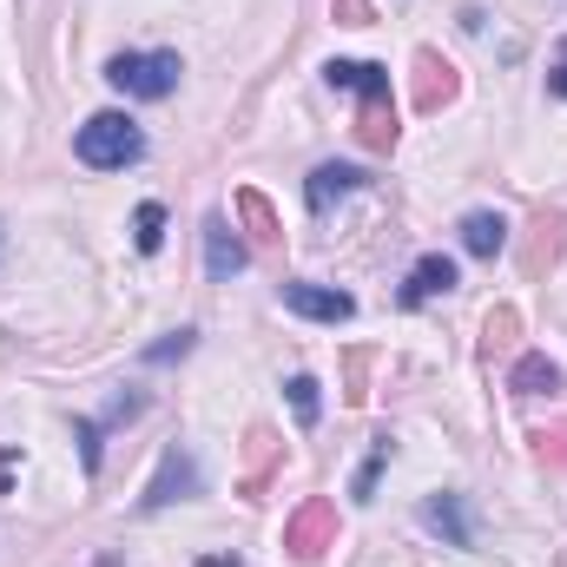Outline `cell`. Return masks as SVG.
<instances>
[{"mask_svg":"<svg viewBox=\"0 0 567 567\" xmlns=\"http://www.w3.org/2000/svg\"><path fill=\"white\" fill-rule=\"evenodd\" d=\"M73 435H80V462H86V475H100V435H106V423L73 416Z\"/></svg>","mask_w":567,"mask_h":567,"instance_id":"22","label":"cell"},{"mask_svg":"<svg viewBox=\"0 0 567 567\" xmlns=\"http://www.w3.org/2000/svg\"><path fill=\"white\" fill-rule=\"evenodd\" d=\"M278 297H284V310H297V317H310V323H350V317H357V297H350V290H330V284L290 278V284H278Z\"/></svg>","mask_w":567,"mask_h":567,"instance_id":"7","label":"cell"},{"mask_svg":"<svg viewBox=\"0 0 567 567\" xmlns=\"http://www.w3.org/2000/svg\"><path fill=\"white\" fill-rule=\"evenodd\" d=\"M508 390H515V396H555V390H561V370H555L542 350H528V357H515Z\"/></svg>","mask_w":567,"mask_h":567,"instance_id":"16","label":"cell"},{"mask_svg":"<svg viewBox=\"0 0 567 567\" xmlns=\"http://www.w3.org/2000/svg\"><path fill=\"white\" fill-rule=\"evenodd\" d=\"M245 265H251L245 238L225 225V212H212V218H205V271H212V284H231Z\"/></svg>","mask_w":567,"mask_h":567,"instance_id":"10","label":"cell"},{"mask_svg":"<svg viewBox=\"0 0 567 567\" xmlns=\"http://www.w3.org/2000/svg\"><path fill=\"white\" fill-rule=\"evenodd\" d=\"M198 495V462L172 442L165 455H158V475L145 482V495H140V508L145 515H158V508H172V502H192Z\"/></svg>","mask_w":567,"mask_h":567,"instance_id":"6","label":"cell"},{"mask_svg":"<svg viewBox=\"0 0 567 567\" xmlns=\"http://www.w3.org/2000/svg\"><path fill=\"white\" fill-rule=\"evenodd\" d=\"M73 152H80V165H93V172H126V165L145 158V133L126 113H93V120L73 133Z\"/></svg>","mask_w":567,"mask_h":567,"instance_id":"2","label":"cell"},{"mask_svg":"<svg viewBox=\"0 0 567 567\" xmlns=\"http://www.w3.org/2000/svg\"><path fill=\"white\" fill-rule=\"evenodd\" d=\"M284 390H290V410H297V423H303V429H310L317 416H323V396H317V377H290Z\"/></svg>","mask_w":567,"mask_h":567,"instance_id":"20","label":"cell"},{"mask_svg":"<svg viewBox=\"0 0 567 567\" xmlns=\"http://www.w3.org/2000/svg\"><path fill=\"white\" fill-rule=\"evenodd\" d=\"M535 455H542L548 468H567V423L561 429H535Z\"/></svg>","mask_w":567,"mask_h":567,"instance_id":"23","label":"cell"},{"mask_svg":"<svg viewBox=\"0 0 567 567\" xmlns=\"http://www.w3.org/2000/svg\"><path fill=\"white\" fill-rule=\"evenodd\" d=\"M390 455H396V442H390V435H377V442H370V462L357 468V488H350L357 502H370V495H377V475H383V462H390Z\"/></svg>","mask_w":567,"mask_h":567,"instance_id":"19","label":"cell"},{"mask_svg":"<svg viewBox=\"0 0 567 567\" xmlns=\"http://www.w3.org/2000/svg\"><path fill=\"white\" fill-rule=\"evenodd\" d=\"M567 251V218L555 205H542L535 218H528V245H522V278H548L555 265H561Z\"/></svg>","mask_w":567,"mask_h":567,"instance_id":"8","label":"cell"},{"mask_svg":"<svg viewBox=\"0 0 567 567\" xmlns=\"http://www.w3.org/2000/svg\"><path fill=\"white\" fill-rule=\"evenodd\" d=\"M502 245H508V218L502 212H468L462 218V251L468 258H495Z\"/></svg>","mask_w":567,"mask_h":567,"instance_id":"15","label":"cell"},{"mask_svg":"<svg viewBox=\"0 0 567 567\" xmlns=\"http://www.w3.org/2000/svg\"><path fill=\"white\" fill-rule=\"evenodd\" d=\"M238 218H245V231H251V245H258V251H278V245H284L278 212H271V198H265L258 185H245V192H238Z\"/></svg>","mask_w":567,"mask_h":567,"instance_id":"13","label":"cell"},{"mask_svg":"<svg viewBox=\"0 0 567 567\" xmlns=\"http://www.w3.org/2000/svg\"><path fill=\"white\" fill-rule=\"evenodd\" d=\"M337 535H343V528H337V502L310 495V502H303V508L284 522V555L310 567V561H323V555L337 548Z\"/></svg>","mask_w":567,"mask_h":567,"instance_id":"4","label":"cell"},{"mask_svg":"<svg viewBox=\"0 0 567 567\" xmlns=\"http://www.w3.org/2000/svg\"><path fill=\"white\" fill-rule=\"evenodd\" d=\"M357 185H370V172H357V165H337V158H330V165H317V172H310L303 198H310V212H330V205H337L343 192H357Z\"/></svg>","mask_w":567,"mask_h":567,"instance_id":"12","label":"cell"},{"mask_svg":"<svg viewBox=\"0 0 567 567\" xmlns=\"http://www.w3.org/2000/svg\"><path fill=\"white\" fill-rule=\"evenodd\" d=\"M330 13H337V27H370V20H377L370 0H330Z\"/></svg>","mask_w":567,"mask_h":567,"instance_id":"24","label":"cell"},{"mask_svg":"<svg viewBox=\"0 0 567 567\" xmlns=\"http://www.w3.org/2000/svg\"><path fill=\"white\" fill-rule=\"evenodd\" d=\"M198 567H238V555H205Z\"/></svg>","mask_w":567,"mask_h":567,"instance_id":"27","label":"cell"},{"mask_svg":"<svg viewBox=\"0 0 567 567\" xmlns=\"http://www.w3.org/2000/svg\"><path fill=\"white\" fill-rule=\"evenodd\" d=\"M363 363H370V357L357 350V357H350V390H343V403H370V390H363Z\"/></svg>","mask_w":567,"mask_h":567,"instance_id":"25","label":"cell"},{"mask_svg":"<svg viewBox=\"0 0 567 567\" xmlns=\"http://www.w3.org/2000/svg\"><path fill=\"white\" fill-rule=\"evenodd\" d=\"M442 290H455V258L429 251V258H416V271L403 278V290H396V303H403V310H423L429 297H442Z\"/></svg>","mask_w":567,"mask_h":567,"instance_id":"11","label":"cell"},{"mask_svg":"<svg viewBox=\"0 0 567 567\" xmlns=\"http://www.w3.org/2000/svg\"><path fill=\"white\" fill-rule=\"evenodd\" d=\"M515 337H522V310H515V303H495V310H488V323H482V357L515 350Z\"/></svg>","mask_w":567,"mask_h":567,"instance_id":"17","label":"cell"},{"mask_svg":"<svg viewBox=\"0 0 567 567\" xmlns=\"http://www.w3.org/2000/svg\"><path fill=\"white\" fill-rule=\"evenodd\" d=\"M284 462V435L271 423H251L245 429V468H238V495L245 502H265L271 495V475Z\"/></svg>","mask_w":567,"mask_h":567,"instance_id":"5","label":"cell"},{"mask_svg":"<svg viewBox=\"0 0 567 567\" xmlns=\"http://www.w3.org/2000/svg\"><path fill=\"white\" fill-rule=\"evenodd\" d=\"M323 80L343 86V93H357V140H363V152H396V133H403V126H396L390 73H383L377 60H330Z\"/></svg>","mask_w":567,"mask_h":567,"instance_id":"1","label":"cell"},{"mask_svg":"<svg viewBox=\"0 0 567 567\" xmlns=\"http://www.w3.org/2000/svg\"><path fill=\"white\" fill-rule=\"evenodd\" d=\"M423 528H435L449 548H468L475 542V528H468V508H462V495H429L423 502Z\"/></svg>","mask_w":567,"mask_h":567,"instance_id":"14","label":"cell"},{"mask_svg":"<svg viewBox=\"0 0 567 567\" xmlns=\"http://www.w3.org/2000/svg\"><path fill=\"white\" fill-rule=\"evenodd\" d=\"M455 93H462L455 60H442L435 47H416V113H442Z\"/></svg>","mask_w":567,"mask_h":567,"instance_id":"9","label":"cell"},{"mask_svg":"<svg viewBox=\"0 0 567 567\" xmlns=\"http://www.w3.org/2000/svg\"><path fill=\"white\" fill-rule=\"evenodd\" d=\"M192 343H198V330H172V337H158L152 350H145V363L158 370V363H178V357H192Z\"/></svg>","mask_w":567,"mask_h":567,"instance_id":"21","label":"cell"},{"mask_svg":"<svg viewBox=\"0 0 567 567\" xmlns=\"http://www.w3.org/2000/svg\"><path fill=\"white\" fill-rule=\"evenodd\" d=\"M178 53H113L106 60V80L126 93V100H165L178 86Z\"/></svg>","mask_w":567,"mask_h":567,"instance_id":"3","label":"cell"},{"mask_svg":"<svg viewBox=\"0 0 567 567\" xmlns=\"http://www.w3.org/2000/svg\"><path fill=\"white\" fill-rule=\"evenodd\" d=\"M0 245H7V225H0Z\"/></svg>","mask_w":567,"mask_h":567,"instance_id":"28","label":"cell"},{"mask_svg":"<svg viewBox=\"0 0 567 567\" xmlns=\"http://www.w3.org/2000/svg\"><path fill=\"white\" fill-rule=\"evenodd\" d=\"M133 245H140L145 258L165 245V205H158V198H145L140 212H133Z\"/></svg>","mask_w":567,"mask_h":567,"instance_id":"18","label":"cell"},{"mask_svg":"<svg viewBox=\"0 0 567 567\" xmlns=\"http://www.w3.org/2000/svg\"><path fill=\"white\" fill-rule=\"evenodd\" d=\"M548 93H555V100H567V40H561V66L548 73Z\"/></svg>","mask_w":567,"mask_h":567,"instance_id":"26","label":"cell"}]
</instances>
